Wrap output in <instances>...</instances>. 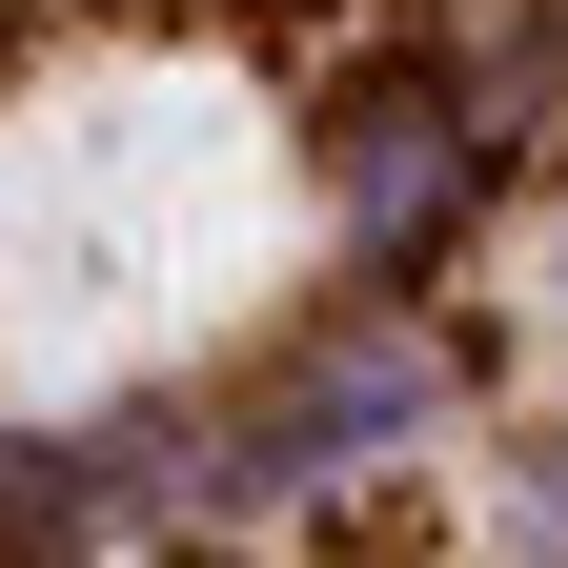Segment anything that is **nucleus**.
<instances>
[{
  "mask_svg": "<svg viewBox=\"0 0 568 568\" xmlns=\"http://www.w3.org/2000/svg\"><path fill=\"white\" fill-rule=\"evenodd\" d=\"M264 224L284 163L203 61H82L0 102V406H102L183 325H224Z\"/></svg>",
  "mask_w": 568,
  "mask_h": 568,
  "instance_id": "f257e3e1",
  "label": "nucleus"
},
{
  "mask_svg": "<svg viewBox=\"0 0 568 568\" xmlns=\"http://www.w3.org/2000/svg\"><path fill=\"white\" fill-rule=\"evenodd\" d=\"M528 508H548V528H568V426H548V467H528Z\"/></svg>",
  "mask_w": 568,
  "mask_h": 568,
  "instance_id": "f03ea898",
  "label": "nucleus"
}]
</instances>
